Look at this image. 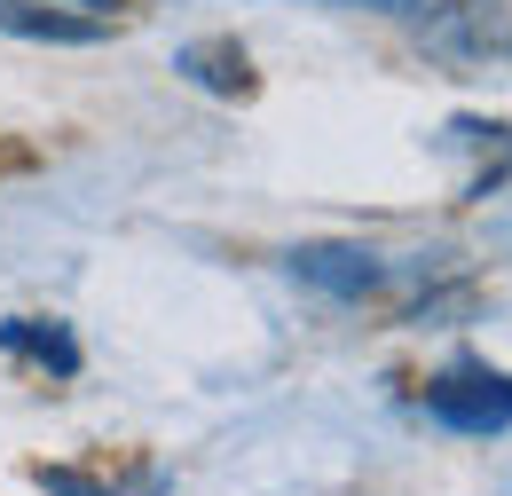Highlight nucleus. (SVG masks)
Here are the masks:
<instances>
[{
	"label": "nucleus",
	"mask_w": 512,
	"mask_h": 496,
	"mask_svg": "<svg viewBox=\"0 0 512 496\" xmlns=\"http://www.w3.org/2000/svg\"><path fill=\"white\" fill-rule=\"evenodd\" d=\"M418 40H426V56L457 63V71H489V63H512V16L497 0L418 8Z\"/></svg>",
	"instance_id": "obj_1"
},
{
	"label": "nucleus",
	"mask_w": 512,
	"mask_h": 496,
	"mask_svg": "<svg viewBox=\"0 0 512 496\" xmlns=\"http://www.w3.org/2000/svg\"><path fill=\"white\" fill-rule=\"evenodd\" d=\"M426 418L449 426V434H505L512 426V378L465 355V363L426 378Z\"/></svg>",
	"instance_id": "obj_2"
},
{
	"label": "nucleus",
	"mask_w": 512,
	"mask_h": 496,
	"mask_svg": "<svg viewBox=\"0 0 512 496\" xmlns=\"http://www.w3.org/2000/svg\"><path fill=\"white\" fill-rule=\"evenodd\" d=\"M284 268H292V284H308V292L339 300V308H363V300H386V292H394V268H386V252H371V245H292Z\"/></svg>",
	"instance_id": "obj_3"
},
{
	"label": "nucleus",
	"mask_w": 512,
	"mask_h": 496,
	"mask_svg": "<svg viewBox=\"0 0 512 496\" xmlns=\"http://www.w3.org/2000/svg\"><path fill=\"white\" fill-rule=\"evenodd\" d=\"M0 355L8 363H32L40 378H79V339H71L56 315H8L0 323Z\"/></svg>",
	"instance_id": "obj_4"
},
{
	"label": "nucleus",
	"mask_w": 512,
	"mask_h": 496,
	"mask_svg": "<svg viewBox=\"0 0 512 496\" xmlns=\"http://www.w3.org/2000/svg\"><path fill=\"white\" fill-rule=\"evenodd\" d=\"M174 71L205 95H245L253 87V56L237 40H190V48H174Z\"/></svg>",
	"instance_id": "obj_5"
},
{
	"label": "nucleus",
	"mask_w": 512,
	"mask_h": 496,
	"mask_svg": "<svg viewBox=\"0 0 512 496\" xmlns=\"http://www.w3.org/2000/svg\"><path fill=\"white\" fill-rule=\"evenodd\" d=\"M449 142H473V150H481V166H473L465 197H489V189H505V182H512V126L457 119V126H449Z\"/></svg>",
	"instance_id": "obj_6"
},
{
	"label": "nucleus",
	"mask_w": 512,
	"mask_h": 496,
	"mask_svg": "<svg viewBox=\"0 0 512 496\" xmlns=\"http://www.w3.org/2000/svg\"><path fill=\"white\" fill-rule=\"evenodd\" d=\"M40 489L48 496H158L166 489V473H142V481H87V473H71V465H40Z\"/></svg>",
	"instance_id": "obj_7"
},
{
	"label": "nucleus",
	"mask_w": 512,
	"mask_h": 496,
	"mask_svg": "<svg viewBox=\"0 0 512 496\" xmlns=\"http://www.w3.org/2000/svg\"><path fill=\"white\" fill-rule=\"evenodd\" d=\"M331 8H371V16H418V8H434V0H331Z\"/></svg>",
	"instance_id": "obj_8"
},
{
	"label": "nucleus",
	"mask_w": 512,
	"mask_h": 496,
	"mask_svg": "<svg viewBox=\"0 0 512 496\" xmlns=\"http://www.w3.org/2000/svg\"><path fill=\"white\" fill-rule=\"evenodd\" d=\"M64 8H127V0H64Z\"/></svg>",
	"instance_id": "obj_9"
}]
</instances>
